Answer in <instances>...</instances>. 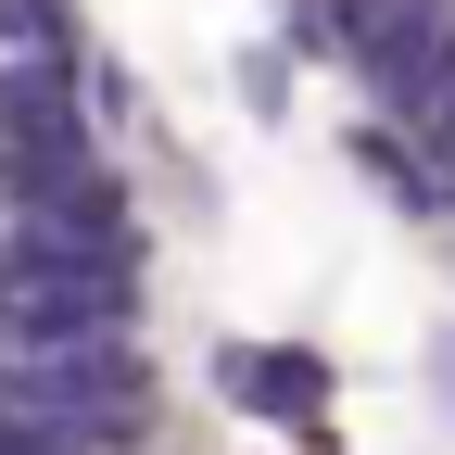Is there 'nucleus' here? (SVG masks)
<instances>
[{
  "label": "nucleus",
  "mask_w": 455,
  "mask_h": 455,
  "mask_svg": "<svg viewBox=\"0 0 455 455\" xmlns=\"http://www.w3.org/2000/svg\"><path fill=\"white\" fill-rule=\"evenodd\" d=\"M13 278H64V291H114V304L140 291V228H127V203H114L101 164L26 190V215H13Z\"/></svg>",
  "instance_id": "nucleus-2"
},
{
  "label": "nucleus",
  "mask_w": 455,
  "mask_h": 455,
  "mask_svg": "<svg viewBox=\"0 0 455 455\" xmlns=\"http://www.w3.org/2000/svg\"><path fill=\"white\" fill-rule=\"evenodd\" d=\"M0 152H13V190H51V178H89V127L51 64H26L13 89H0Z\"/></svg>",
  "instance_id": "nucleus-4"
},
{
  "label": "nucleus",
  "mask_w": 455,
  "mask_h": 455,
  "mask_svg": "<svg viewBox=\"0 0 455 455\" xmlns=\"http://www.w3.org/2000/svg\"><path fill=\"white\" fill-rule=\"evenodd\" d=\"M89 341H127V304L114 291H64V278H0V355H89Z\"/></svg>",
  "instance_id": "nucleus-3"
},
{
  "label": "nucleus",
  "mask_w": 455,
  "mask_h": 455,
  "mask_svg": "<svg viewBox=\"0 0 455 455\" xmlns=\"http://www.w3.org/2000/svg\"><path fill=\"white\" fill-rule=\"evenodd\" d=\"M418 140H430V164H443V178H455V89L430 101V127H418Z\"/></svg>",
  "instance_id": "nucleus-8"
},
{
  "label": "nucleus",
  "mask_w": 455,
  "mask_h": 455,
  "mask_svg": "<svg viewBox=\"0 0 455 455\" xmlns=\"http://www.w3.org/2000/svg\"><path fill=\"white\" fill-rule=\"evenodd\" d=\"M0 430L26 443H64V455H127L152 430V379L127 341H89V355H38L0 379Z\"/></svg>",
  "instance_id": "nucleus-1"
},
{
  "label": "nucleus",
  "mask_w": 455,
  "mask_h": 455,
  "mask_svg": "<svg viewBox=\"0 0 455 455\" xmlns=\"http://www.w3.org/2000/svg\"><path fill=\"white\" fill-rule=\"evenodd\" d=\"M430 26H443L430 0H316V26H304V38H329V51H355L367 76H392V64H405Z\"/></svg>",
  "instance_id": "nucleus-6"
},
{
  "label": "nucleus",
  "mask_w": 455,
  "mask_h": 455,
  "mask_svg": "<svg viewBox=\"0 0 455 455\" xmlns=\"http://www.w3.org/2000/svg\"><path fill=\"white\" fill-rule=\"evenodd\" d=\"M0 64H64V0H0Z\"/></svg>",
  "instance_id": "nucleus-7"
},
{
  "label": "nucleus",
  "mask_w": 455,
  "mask_h": 455,
  "mask_svg": "<svg viewBox=\"0 0 455 455\" xmlns=\"http://www.w3.org/2000/svg\"><path fill=\"white\" fill-rule=\"evenodd\" d=\"M215 392H241L266 430H304V443L329 418V367L304 355V341H228V355H215Z\"/></svg>",
  "instance_id": "nucleus-5"
},
{
  "label": "nucleus",
  "mask_w": 455,
  "mask_h": 455,
  "mask_svg": "<svg viewBox=\"0 0 455 455\" xmlns=\"http://www.w3.org/2000/svg\"><path fill=\"white\" fill-rule=\"evenodd\" d=\"M0 455H64V443H26V430H0Z\"/></svg>",
  "instance_id": "nucleus-9"
}]
</instances>
